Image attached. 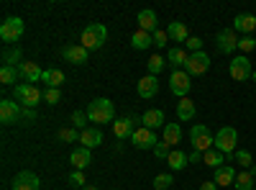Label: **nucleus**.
<instances>
[{
    "instance_id": "4be33fe9",
    "label": "nucleus",
    "mask_w": 256,
    "mask_h": 190,
    "mask_svg": "<svg viewBox=\"0 0 256 190\" xmlns=\"http://www.w3.org/2000/svg\"><path fill=\"white\" fill-rule=\"evenodd\" d=\"M162 141L169 146V149H177V144L182 141V129L180 123H166L162 129Z\"/></svg>"
},
{
    "instance_id": "f8f14e48",
    "label": "nucleus",
    "mask_w": 256,
    "mask_h": 190,
    "mask_svg": "<svg viewBox=\"0 0 256 190\" xmlns=\"http://www.w3.org/2000/svg\"><path fill=\"white\" fill-rule=\"evenodd\" d=\"M184 70H187V75H190V77H192V75H205V72L210 70V57H208L205 52H195V54H190Z\"/></svg>"
},
{
    "instance_id": "39448f33",
    "label": "nucleus",
    "mask_w": 256,
    "mask_h": 190,
    "mask_svg": "<svg viewBox=\"0 0 256 190\" xmlns=\"http://www.w3.org/2000/svg\"><path fill=\"white\" fill-rule=\"evenodd\" d=\"M26 26H24V18H18V16H10L3 21V26H0V39L6 41L8 47H13V41H18L20 36H24Z\"/></svg>"
},
{
    "instance_id": "72a5a7b5",
    "label": "nucleus",
    "mask_w": 256,
    "mask_h": 190,
    "mask_svg": "<svg viewBox=\"0 0 256 190\" xmlns=\"http://www.w3.org/2000/svg\"><path fill=\"white\" fill-rule=\"evenodd\" d=\"M3 65H8V67H18V65H20V49H18V47H6V52H3Z\"/></svg>"
},
{
    "instance_id": "b1692460",
    "label": "nucleus",
    "mask_w": 256,
    "mask_h": 190,
    "mask_svg": "<svg viewBox=\"0 0 256 190\" xmlns=\"http://www.w3.org/2000/svg\"><path fill=\"white\" fill-rule=\"evenodd\" d=\"M156 24H159V18H156V13H154L152 8L138 11V29H141V31L154 34V31H156Z\"/></svg>"
},
{
    "instance_id": "0eeeda50",
    "label": "nucleus",
    "mask_w": 256,
    "mask_h": 190,
    "mask_svg": "<svg viewBox=\"0 0 256 190\" xmlns=\"http://www.w3.org/2000/svg\"><path fill=\"white\" fill-rule=\"evenodd\" d=\"M169 90L177 98H187V93L192 90V77L187 75V70H172V75H169Z\"/></svg>"
},
{
    "instance_id": "a19ab883",
    "label": "nucleus",
    "mask_w": 256,
    "mask_h": 190,
    "mask_svg": "<svg viewBox=\"0 0 256 190\" xmlns=\"http://www.w3.org/2000/svg\"><path fill=\"white\" fill-rule=\"evenodd\" d=\"M70 185H72V187H84V185H88V180H84V172H82V170L70 172Z\"/></svg>"
},
{
    "instance_id": "603ef678",
    "label": "nucleus",
    "mask_w": 256,
    "mask_h": 190,
    "mask_svg": "<svg viewBox=\"0 0 256 190\" xmlns=\"http://www.w3.org/2000/svg\"><path fill=\"white\" fill-rule=\"evenodd\" d=\"M251 77H254V82H256V70H254V75H251Z\"/></svg>"
},
{
    "instance_id": "c03bdc74",
    "label": "nucleus",
    "mask_w": 256,
    "mask_h": 190,
    "mask_svg": "<svg viewBox=\"0 0 256 190\" xmlns=\"http://www.w3.org/2000/svg\"><path fill=\"white\" fill-rule=\"evenodd\" d=\"M184 47L190 49V54H195V52H202V39H200V36H190Z\"/></svg>"
},
{
    "instance_id": "de8ad7c7",
    "label": "nucleus",
    "mask_w": 256,
    "mask_h": 190,
    "mask_svg": "<svg viewBox=\"0 0 256 190\" xmlns=\"http://www.w3.org/2000/svg\"><path fill=\"white\" fill-rule=\"evenodd\" d=\"M200 190H218V185H216V180H208L200 185Z\"/></svg>"
},
{
    "instance_id": "9b49d317",
    "label": "nucleus",
    "mask_w": 256,
    "mask_h": 190,
    "mask_svg": "<svg viewBox=\"0 0 256 190\" xmlns=\"http://www.w3.org/2000/svg\"><path fill=\"white\" fill-rule=\"evenodd\" d=\"M20 108H24V105L10 100V98L0 100V121H3V126H10V123L20 121Z\"/></svg>"
},
{
    "instance_id": "7ed1b4c3",
    "label": "nucleus",
    "mask_w": 256,
    "mask_h": 190,
    "mask_svg": "<svg viewBox=\"0 0 256 190\" xmlns=\"http://www.w3.org/2000/svg\"><path fill=\"white\" fill-rule=\"evenodd\" d=\"M236 144H238V131L233 129V126H223V129H218V134H216V144H212V149L223 152L226 159H230L233 154H236Z\"/></svg>"
},
{
    "instance_id": "f257e3e1",
    "label": "nucleus",
    "mask_w": 256,
    "mask_h": 190,
    "mask_svg": "<svg viewBox=\"0 0 256 190\" xmlns=\"http://www.w3.org/2000/svg\"><path fill=\"white\" fill-rule=\"evenodd\" d=\"M88 118L90 123H110L116 121V105L108 100V98H95L90 105H88Z\"/></svg>"
},
{
    "instance_id": "cd10ccee",
    "label": "nucleus",
    "mask_w": 256,
    "mask_h": 190,
    "mask_svg": "<svg viewBox=\"0 0 256 190\" xmlns=\"http://www.w3.org/2000/svg\"><path fill=\"white\" fill-rule=\"evenodd\" d=\"M177 118L180 121H192V118H195V100L180 98V103H177Z\"/></svg>"
},
{
    "instance_id": "79ce46f5",
    "label": "nucleus",
    "mask_w": 256,
    "mask_h": 190,
    "mask_svg": "<svg viewBox=\"0 0 256 190\" xmlns=\"http://www.w3.org/2000/svg\"><path fill=\"white\" fill-rule=\"evenodd\" d=\"M152 36H154V47H159V49H164V47L169 44V36H166V29H164V31H162V29H156V31H154Z\"/></svg>"
},
{
    "instance_id": "412c9836",
    "label": "nucleus",
    "mask_w": 256,
    "mask_h": 190,
    "mask_svg": "<svg viewBox=\"0 0 256 190\" xmlns=\"http://www.w3.org/2000/svg\"><path fill=\"white\" fill-rule=\"evenodd\" d=\"M166 36H169V41H177V47H182V44H187L190 31L182 21H172V24L166 26Z\"/></svg>"
},
{
    "instance_id": "ea45409f",
    "label": "nucleus",
    "mask_w": 256,
    "mask_h": 190,
    "mask_svg": "<svg viewBox=\"0 0 256 190\" xmlns=\"http://www.w3.org/2000/svg\"><path fill=\"white\" fill-rule=\"evenodd\" d=\"M238 49H241L244 54L254 52V49H256V39H254V36H241V39H238Z\"/></svg>"
},
{
    "instance_id": "a18cd8bd",
    "label": "nucleus",
    "mask_w": 256,
    "mask_h": 190,
    "mask_svg": "<svg viewBox=\"0 0 256 190\" xmlns=\"http://www.w3.org/2000/svg\"><path fill=\"white\" fill-rule=\"evenodd\" d=\"M169 152H172V149H169V146H166L164 141H159V144L154 146V154H156V159H166V157H169Z\"/></svg>"
},
{
    "instance_id": "6ab92c4d",
    "label": "nucleus",
    "mask_w": 256,
    "mask_h": 190,
    "mask_svg": "<svg viewBox=\"0 0 256 190\" xmlns=\"http://www.w3.org/2000/svg\"><path fill=\"white\" fill-rule=\"evenodd\" d=\"M233 31H241L244 36H251L254 31H256V16H251V13H238L236 18H233Z\"/></svg>"
},
{
    "instance_id": "2f4dec72",
    "label": "nucleus",
    "mask_w": 256,
    "mask_h": 190,
    "mask_svg": "<svg viewBox=\"0 0 256 190\" xmlns=\"http://www.w3.org/2000/svg\"><path fill=\"white\" fill-rule=\"evenodd\" d=\"M254 175L248 172V170H241L238 175H236V182H233V187H236V190H254L256 185H254Z\"/></svg>"
},
{
    "instance_id": "c756f323",
    "label": "nucleus",
    "mask_w": 256,
    "mask_h": 190,
    "mask_svg": "<svg viewBox=\"0 0 256 190\" xmlns=\"http://www.w3.org/2000/svg\"><path fill=\"white\" fill-rule=\"evenodd\" d=\"M202 162H205L208 167H212V170H220V167L226 164V154L218 152V149H210V152L202 154Z\"/></svg>"
},
{
    "instance_id": "5701e85b",
    "label": "nucleus",
    "mask_w": 256,
    "mask_h": 190,
    "mask_svg": "<svg viewBox=\"0 0 256 190\" xmlns=\"http://www.w3.org/2000/svg\"><path fill=\"white\" fill-rule=\"evenodd\" d=\"M187 59H190V52L184 47H172L166 52V65H172V70H184Z\"/></svg>"
},
{
    "instance_id": "c9c22d12",
    "label": "nucleus",
    "mask_w": 256,
    "mask_h": 190,
    "mask_svg": "<svg viewBox=\"0 0 256 190\" xmlns=\"http://www.w3.org/2000/svg\"><path fill=\"white\" fill-rule=\"evenodd\" d=\"M174 185V177L169 175V172H162L154 177V190H166V187H172Z\"/></svg>"
},
{
    "instance_id": "37998d69",
    "label": "nucleus",
    "mask_w": 256,
    "mask_h": 190,
    "mask_svg": "<svg viewBox=\"0 0 256 190\" xmlns=\"http://www.w3.org/2000/svg\"><path fill=\"white\" fill-rule=\"evenodd\" d=\"M44 100H46V103H52V105H56V103L62 100L59 88H46V90H44Z\"/></svg>"
},
{
    "instance_id": "a878e982",
    "label": "nucleus",
    "mask_w": 256,
    "mask_h": 190,
    "mask_svg": "<svg viewBox=\"0 0 256 190\" xmlns=\"http://www.w3.org/2000/svg\"><path fill=\"white\" fill-rule=\"evenodd\" d=\"M70 162L74 164V170H84V167L92 162V154H90V149H84V146H77L70 154Z\"/></svg>"
},
{
    "instance_id": "1a4fd4ad",
    "label": "nucleus",
    "mask_w": 256,
    "mask_h": 190,
    "mask_svg": "<svg viewBox=\"0 0 256 190\" xmlns=\"http://www.w3.org/2000/svg\"><path fill=\"white\" fill-rule=\"evenodd\" d=\"M131 144L136 146V149H152L154 152V146L159 144V139H156V131L146 129V126H138V129L134 131V136H131Z\"/></svg>"
},
{
    "instance_id": "473e14b6",
    "label": "nucleus",
    "mask_w": 256,
    "mask_h": 190,
    "mask_svg": "<svg viewBox=\"0 0 256 190\" xmlns=\"http://www.w3.org/2000/svg\"><path fill=\"white\" fill-rule=\"evenodd\" d=\"M146 67H148V75H154V77H159V75H162V70L166 67V59H164L162 54H154V57H148V62H146Z\"/></svg>"
},
{
    "instance_id": "423d86ee",
    "label": "nucleus",
    "mask_w": 256,
    "mask_h": 190,
    "mask_svg": "<svg viewBox=\"0 0 256 190\" xmlns=\"http://www.w3.org/2000/svg\"><path fill=\"white\" fill-rule=\"evenodd\" d=\"M41 98H44V93H41L36 85H28V82L16 85V100L24 105V108H36Z\"/></svg>"
},
{
    "instance_id": "09e8293b",
    "label": "nucleus",
    "mask_w": 256,
    "mask_h": 190,
    "mask_svg": "<svg viewBox=\"0 0 256 190\" xmlns=\"http://www.w3.org/2000/svg\"><path fill=\"white\" fill-rule=\"evenodd\" d=\"M200 159H202V152H192L190 154V162H200Z\"/></svg>"
},
{
    "instance_id": "a211bd4d",
    "label": "nucleus",
    "mask_w": 256,
    "mask_h": 190,
    "mask_svg": "<svg viewBox=\"0 0 256 190\" xmlns=\"http://www.w3.org/2000/svg\"><path fill=\"white\" fill-rule=\"evenodd\" d=\"M80 144L84 146V149H95V146H100L102 144L100 126H88L84 131H80Z\"/></svg>"
},
{
    "instance_id": "4c0bfd02",
    "label": "nucleus",
    "mask_w": 256,
    "mask_h": 190,
    "mask_svg": "<svg viewBox=\"0 0 256 190\" xmlns=\"http://www.w3.org/2000/svg\"><path fill=\"white\" fill-rule=\"evenodd\" d=\"M56 139H59V141L72 144V141H77V139H80V134H77V129H70V126H64V129H59V131H56Z\"/></svg>"
},
{
    "instance_id": "f3484780",
    "label": "nucleus",
    "mask_w": 256,
    "mask_h": 190,
    "mask_svg": "<svg viewBox=\"0 0 256 190\" xmlns=\"http://www.w3.org/2000/svg\"><path fill=\"white\" fill-rule=\"evenodd\" d=\"M18 77H24L28 85H36V82H41L44 72L38 70L36 62H20V65H18Z\"/></svg>"
},
{
    "instance_id": "864d4df0",
    "label": "nucleus",
    "mask_w": 256,
    "mask_h": 190,
    "mask_svg": "<svg viewBox=\"0 0 256 190\" xmlns=\"http://www.w3.org/2000/svg\"><path fill=\"white\" fill-rule=\"evenodd\" d=\"M108 190H118V187H108Z\"/></svg>"
},
{
    "instance_id": "6e6552de",
    "label": "nucleus",
    "mask_w": 256,
    "mask_h": 190,
    "mask_svg": "<svg viewBox=\"0 0 256 190\" xmlns=\"http://www.w3.org/2000/svg\"><path fill=\"white\" fill-rule=\"evenodd\" d=\"M228 72H230V77L236 80V82H246V80L254 75L248 57H246V54H241V57H233V59L228 62Z\"/></svg>"
},
{
    "instance_id": "5fc2aeb1",
    "label": "nucleus",
    "mask_w": 256,
    "mask_h": 190,
    "mask_svg": "<svg viewBox=\"0 0 256 190\" xmlns=\"http://www.w3.org/2000/svg\"><path fill=\"white\" fill-rule=\"evenodd\" d=\"M254 190H256V187H254Z\"/></svg>"
},
{
    "instance_id": "e433bc0d",
    "label": "nucleus",
    "mask_w": 256,
    "mask_h": 190,
    "mask_svg": "<svg viewBox=\"0 0 256 190\" xmlns=\"http://www.w3.org/2000/svg\"><path fill=\"white\" fill-rule=\"evenodd\" d=\"M233 159H236V162L241 164V170H246V167H251V164H254V157H251V152H248V149H236Z\"/></svg>"
},
{
    "instance_id": "f03ea898",
    "label": "nucleus",
    "mask_w": 256,
    "mask_h": 190,
    "mask_svg": "<svg viewBox=\"0 0 256 190\" xmlns=\"http://www.w3.org/2000/svg\"><path fill=\"white\" fill-rule=\"evenodd\" d=\"M105 41H108V29H105L102 24H90V26H84L82 34H80V44L88 52L100 49Z\"/></svg>"
},
{
    "instance_id": "f704fd0d",
    "label": "nucleus",
    "mask_w": 256,
    "mask_h": 190,
    "mask_svg": "<svg viewBox=\"0 0 256 190\" xmlns=\"http://www.w3.org/2000/svg\"><path fill=\"white\" fill-rule=\"evenodd\" d=\"M16 77H18V67H8V65L0 67V82L3 85H13Z\"/></svg>"
},
{
    "instance_id": "20e7f679",
    "label": "nucleus",
    "mask_w": 256,
    "mask_h": 190,
    "mask_svg": "<svg viewBox=\"0 0 256 190\" xmlns=\"http://www.w3.org/2000/svg\"><path fill=\"white\" fill-rule=\"evenodd\" d=\"M190 141H192V146H195V152H210V146L216 144V136L210 134V129L205 123H195L190 129Z\"/></svg>"
},
{
    "instance_id": "c85d7f7f",
    "label": "nucleus",
    "mask_w": 256,
    "mask_h": 190,
    "mask_svg": "<svg viewBox=\"0 0 256 190\" xmlns=\"http://www.w3.org/2000/svg\"><path fill=\"white\" fill-rule=\"evenodd\" d=\"M131 47H134V49H138V52H144V49H148V47H154V36L138 29V31L131 36Z\"/></svg>"
},
{
    "instance_id": "8fccbe9b",
    "label": "nucleus",
    "mask_w": 256,
    "mask_h": 190,
    "mask_svg": "<svg viewBox=\"0 0 256 190\" xmlns=\"http://www.w3.org/2000/svg\"><path fill=\"white\" fill-rule=\"evenodd\" d=\"M82 190H100V187H98V185H84Z\"/></svg>"
},
{
    "instance_id": "58836bf2",
    "label": "nucleus",
    "mask_w": 256,
    "mask_h": 190,
    "mask_svg": "<svg viewBox=\"0 0 256 190\" xmlns=\"http://www.w3.org/2000/svg\"><path fill=\"white\" fill-rule=\"evenodd\" d=\"M88 121H90V118H88V111H74V113H72L74 129H82V131H84V129H88Z\"/></svg>"
},
{
    "instance_id": "7c9ffc66",
    "label": "nucleus",
    "mask_w": 256,
    "mask_h": 190,
    "mask_svg": "<svg viewBox=\"0 0 256 190\" xmlns=\"http://www.w3.org/2000/svg\"><path fill=\"white\" fill-rule=\"evenodd\" d=\"M41 82H46V88H59L64 82V72L62 70H44V77H41Z\"/></svg>"
},
{
    "instance_id": "393cba45",
    "label": "nucleus",
    "mask_w": 256,
    "mask_h": 190,
    "mask_svg": "<svg viewBox=\"0 0 256 190\" xmlns=\"http://www.w3.org/2000/svg\"><path fill=\"white\" fill-rule=\"evenodd\" d=\"M236 175H238V172L233 170L230 164H223L220 170H216V177H212V180H216V185H220V187H228V185L236 182Z\"/></svg>"
},
{
    "instance_id": "ddd939ff",
    "label": "nucleus",
    "mask_w": 256,
    "mask_h": 190,
    "mask_svg": "<svg viewBox=\"0 0 256 190\" xmlns=\"http://www.w3.org/2000/svg\"><path fill=\"white\" fill-rule=\"evenodd\" d=\"M88 49H84L82 44H67V47H62V57L70 62V65H84L88 62Z\"/></svg>"
},
{
    "instance_id": "bb28decb",
    "label": "nucleus",
    "mask_w": 256,
    "mask_h": 190,
    "mask_svg": "<svg viewBox=\"0 0 256 190\" xmlns=\"http://www.w3.org/2000/svg\"><path fill=\"white\" fill-rule=\"evenodd\" d=\"M166 162H169V167H172L174 172H182L184 167L190 164V154H184L182 149H172V152H169V157H166Z\"/></svg>"
},
{
    "instance_id": "dca6fc26",
    "label": "nucleus",
    "mask_w": 256,
    "mask_h": 190,
    "mask_svg": "<svg viewBox=\"0 0 256 190\" xmlns=\"http://www.w3.org/2000/svg\"><path fill=\"white\" fill-rule=\"evenodd\" d=\"M38 187H41L38 177H36L31 170H24V172H18V175L13 177V187H10V190H38Z\"/></svg>"
},
{
    "instance_id": "2eb2a0df",
    "label": "nucleus",
    "mask_w": 256,
    "mask_h": 190,
    "mask_svg": "<svg viewBox=\"0 0 256 190\" xmlns=\"http://www.w3.org/2000/svg\"><path fill=\"white\" fill-rule=\"evenodd\" d=\"M136 90H138V98L152 100V98L159 93V77H154V75L141 77V80H138V85H136Z\"/></svg>"
},
{
    "instance_id": "49530a36",
    "label": "nucleus",
    "mask_w": 256,
    "mask_h": 190,
    "mask_svg": "<svg viewBox=\"0 0 256 190\" xmlns=\"http://www.w3.org/2000/svg\"><path fill=\"white\" fill-rule=\"evenodd\" d=\"M34 118H36L34 108H20V121H34Z\"/></svg>"
},
{
    "instance_id": "aec40b11",
    "label": "nucleus",
    "mask_w": 256,
    "mask_h": 190,
    "mask_svg": "<svg viewBox=\"0 0 256 190\" xmlns=\"http://www.w3.org/2000/svg\"><path fill=\"white\" fill-rule=\"evenodd\" d=\"M141 123L146 126V129H152V131H156V129H164V111L162 108H148L144 116H141Z\"/></svg>"
},
{
    "instance_id": "4468645a",
    "label": "nucleus",
    "mask_w": 256,
    "mask_h": 190,
    "mask_svg": "<svg viewBox=\"0 0 256 190\" xmlns=\"http://www.w3.org/2000/svg\"><path fill=\"white\" fill-rule=\"evenodd\" d=\"M136 123H138V121H136V118H131V116L118 118V121L113 123V134H116V139H131V136H134V131L138 129Z\"/></svg>"
},
{
    "instance_id": "3c124183",
    "label": "nucleus",
    "mask_w": 256,
    "mask_h": 190,
    "mask_svg": "<svg viewBox=\"0 0 256 190\" xmlns=\"http://www.w3.org/2000/svg\"><path fill=\"white\" fill-rule=\"evenodd\" d=\"M248 172H251V175L256 177V164H251V170H248Z\"/></svg>"
},
{
    "instance_id": "9d476101",
    "label": "nucleus",
    "mask_w": 256,
    "mask_h": 190,
    "mask_svg": "<svg viewBox=\"0 0 256 190\" xmlns=\"http://www.w3.org/2000/svg\"><path fill=\"white\" fill-rule=\"evenodd\" d=\"M216 47L220 54H233L238 49V34L233 29H220L218 36H216Z\"/></svg>"
}]
</instances>
